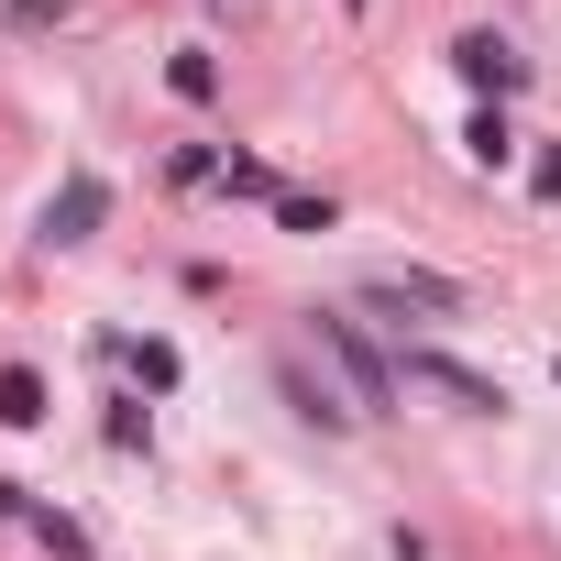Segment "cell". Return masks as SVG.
<instances>
[{
    "mask_svg": "<svg viewBox=\"0 0 561 561\" xmlns=\"http://www.w3.org/2000/svg\"><path fill=\"white\" fill-rule=\"evenodd\" d=\"M220 187H231V198H287V187H275V165H264V154H231V165H220Z\"/></svg>",
    "mask_w": 561,
    "mask_h": 561,
    "instance_id": "10",
    "label": "cell"
},
{
    "mask_svg": "<svg viewBox=\"0 0 561 561\" xmlns=\"http://www.w3.org/2000/svg\"><path fill=\"white\" fill-rule=\"evenodd\" d=\"M122 364L144 375V397H165V386H176V342H122Z\"/></svg>",
    "mask_w": 561,
    "mask_h": 561,
    "instance_id": "9",
    "label": "cell"
},
{
    "mask_svg": "<svg viewBox=\"0 0 561 561\" xmlns=\"http://www.w3.org/2000/svg\"><path fill=\"white\" fill-rule=\"evenodd\" d=\"M539 198H561V154H539Z\"/></svg>",
    "mask_w": 561,
    "mask_h": 561,
    "instance_id": "12",
    "label": "cell"
},
{
    "mask_svg": "<svg viewBox=\"0 0 561 561\" xmlns=\"http://www.w3.org/2000/svg\"><path fill=\"white\" fill-rule=\"evenodd\" d=\"M100 220H111V187H100V176H67V187L45 198V242H89Z\"/></svg>",
    "mask_w": 561,
    "mask_h": 561,
    "instance_id": "5",
    "label": "cell"
},
{
    "mask_svg": "<svg viewBox=\"0 0 561 561\" xmlns=\"http://www.w3.org/2000/svg\"><path fill=\"white\" fill-rule=\"evenodd\" d=\"M165 78H176V100H220V67H209V56H176Z\"/></svg>",
    "mask_w": 561,
    "mask_h": 561,
    "instance_id": "11",
    "label": "cell"
},
{
    "mask_svg": "<svg viewBox=\"0 0 561 561\" xmlns=\"http://www.w3.org/2000/svg\"><path fill=\"white\" fill-rule=\"evenodd\" d=\"M342 12H364V0H342Z\"/></svg>",
    "mask_w": 561,
    "mask_h": 561,
    "instance_id": "13",
    "label": "cell"
},
{
    "mask_svg": "<svg viewBox=\"0 0 561 561\" xmlns=\"http://www.w3.org/2000/svg\"><path fill=\"white\" fill-rule=\"evenodd\" d=\"M408 386H440L451 408H473V419H506V386H495V375H473L462 353H408Z\"/></svg>",
    "mask_w": 561,
    "mask_h": 561,
    "instance_id": "2",
    "label": "cell"
},
{
    "mask_svg": "<svg viewBox=\"0 0 561 561\" xmlns=\"http://www.w3.org/2000/svg\"><path fill=\"white\" fill-rule=\"evenodd\" d=\"M451 67H462V89H473V100H506V89L528 78L506 34H462V45H451Z\"/></svg>",
    "mask_w": 561,
    "mask_h": 561,
    "instance_id": "4",
    "label": "cell"
},
{
    "mask_svg": "<svg viewBox=\"0 0 561 561\" xmlns=\"http://www.w3.org/2000/svg\"><path fill=\"white\" fill-rule=\"evenodd\" d=\"M462 154H473V165H506V154H517V133H506V111H495V100L462 122Z\"/></svg>",
    "mask_w": 561,
    "mask_h": 561,
    "instance_id": "8",
    "label": "cell"
},
{
    "mask_svg": "<svg viewBox=\"0 0 561 561\" xmlns=\"http://www.w3.org/2000/svg\"><path fill=\"white\" fill-rule=\"evenodd\" d=\"M309 331H320V353H331V364L353 375V419H375V408H397V364H386V353L364 342V320H342V309H320Z\"/></svg>",
    "mask_w": 561,
    "mask_h": 561,
    "instance_id": "1",
    "label": "cell"
},
{
    "mask_svg": "<svg viewBox=\"0 0 561 561\" xmlns=\"http://www.w3.org/2000/svg\"><path fill=\"white\" fill-rule=\"evenodd\" d=\"M275 397H287V408H298L309 430H353V408H342L331 386H309V364H275Z\"/></svg>",
    "mask_w": 561,
    "mask_h": 561,
    "instance_id": "6",
    "label": "cell"
},
{
    "mask_svg": "<svg viewBox=\"0 0 561 561\" xmlns=\"http://www.w3.org/2000/svg\"><path fill=\"white\" fill-rule=\"evenodd\" d=\"M0 419H12V430H45L56 408H45V375L34 364H12V375H0Z\"/></svg>",
    "mask_w": 561,
    "mask_h": 561,
    "instance_id": "7",
    "label": "cell"
},
{
    "mask_svg": "<svg viewBox=\"0 0 561 561\" xmlns=\"http://www.w3.org/2000/svg\"><path fill=\"white\" fill-rule=\"evenodd\" d=\"M364 298L375 309H430V320H462V287H451V275H419V264H397V275H364Z\"/></svg>",
    "mask_w": 561,
    "mask_h": 561,
    "instance_id": "3",
    "label": "cell"
}]
</instances>
